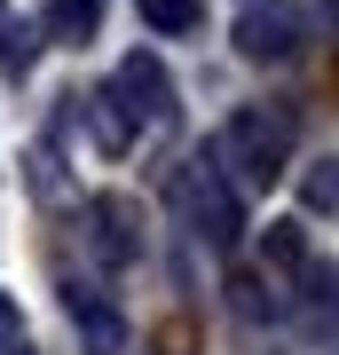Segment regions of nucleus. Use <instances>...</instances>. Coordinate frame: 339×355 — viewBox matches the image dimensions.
<instances>
[{"instance_id":"nucleus-13","label":"nucleus","mask_w":339,"mask_h":355,"mask_svg":"<svg viewBox=\"0 0 339 355\" xmlns=\"http://www.w3.org/2000/svg\"><path fill=\"white\" fill-rule=\"evenodd\" d=\"M16 331H24V316H16V300H8V292H0V347H8Z\"/></svg>"},{"instance_id":"nucleus-11","label":"nucleus","mask_w":339,"mask_h":355,"mask_svg":"<svg viewBox=\"0 0 339 355\" xmlns=\"http://www.w3.org/2000/svg\"><path fill=\"white\" fill-rule=\"evenodd\" d=\"M308 205H315V214H324V205H339V158H324V166L308 174Z\"/></svg>"},{"instance_id":"nucleus-1","label":"nucleus","mask_w":339,"mask_h":355,"mask_svg":"<svg viewBox=\"0 0 339 355\" xmlns=\"http://www.w3.org/2000/svg\"><path fill=\"white\" fill-rule=\"evenodd\" d=\"M214 166L237 190H277L284 166H292V119L284 111H237L214 135Z\"/></svg>"},{"instance_id":"nucleus-8","label":"nucleus","mask_w":339,"mask_h":355,"mask_svg":"<svg viewBox=\"0 0 339 355\" xmlns=\"http://www.w3.org/2000/svg\"><path fill=\"white\" fill-rule=\"evenodd\" d=\"M142 24H150V32H198L205 24V0H142Z\"/></svg>"},{"instance_id":"nucleus-6","label":"nucleus","mask_w":339,"mask_h":355,"mask_svg":"<svg viewBox=\"0 0 339 355\" xmlns=\"http://www.w3.org/2000/svg\"><path fill=\"white\" fill-rule=\"evenodd\" d=\"M71 316H79V340H87L95 355H119V347H126L119 308H103V300H87V292H71Z\"/></svg>"},{"instance_id":"nucleus-12","label":"nucleus","mask_w":339,"mask_h":355,"mask_svg":"<svg viewBox=\"0 0 339 355\" xmlns=\"http://www.w3.org/2000/svg\"><path fill=\"white\" fill-rule=\"evenodd\" d=\"M0 40H8V48H0V55H8V71H24V64H32V48H40V32H32V24H8Z\"/></svg>"},{"instance_id":"nucleus-2","label":"nucleus","mask_w":339,"mask_h":355,"mask_svg":"<svg viewBox=\"0 0 339 355\" xmlns=\"http://www.w3.org/2000/svg\"><path fill=\"white\" fill-rule=\"evenodd\" d=\"M182 205H189V221H198L205 245H237L245 237V190L221 166H189L182 174Z\"/></svg>"},{"instance_id":"nucleus-3","label":"nucleus","mask_w":339,"mask_h":355,"mask_svg":"<svg viewBox=\"0 0 339 355\" xmlns=\"http://www.w3.org/2000/svg\"><path fill=\"white\" fill-rule=\"evenodd\" d=\"M111 95L126 103V119H134V127H150V119H166V111H174V79H166V64H158V55H126V64H119V79H111Z\"/></svg>"},{"instance_id":"nucleus-7","label":"nucleus","mask_w":339,"mask_h":355,"mask_svg":"<svg viewBox=\"0 0 339 355\" xmlns=\"http://www.w3.org/2000/svg\"><path fill=\"white\" fill-rule=\"evenodd\" d=\"M95 24H103V0H55L48 8V32L63 40V48H87Z\"/></svg>"},{"instance_id":"nucleus-10","label":"nucleus","mask_w":339,"mask_h":355,"mask_svg":"<svg viewBox=\"0 0 339 355\" xmlns=\"http://www.w3.org/2000/svg\"><path fill=\"white\" fill-rule=\"evenodd\" d=\"M229 308H237V316H268L277 300L261 292V277H237V284H229Z\"/></svg>"},{"instance_id":"nucleus-9","label":"nucleus","mask_w":339,"mask_h":355,"mask_svg":"<svg viewBox=\"0 0 339 355\" xmlns=\"http://www.w3.org/2000/svg\"><path fill=\"white\" fill-rule=\"evenodd\" d=\"M261 253L277 261V268H308V245H300V229H292V221L268 229V237H261Z\"/></svg>"},{"instance_id":"nucleus-14","label":"nucleus","mask_w":339,"mask_h":355,"mask_svg":"<svg viewBox=\"0 0 339 355\" xmlns=\"http://www.w3.org/2000/svg\"><path fill=\"white\" fill-rule=\"evenodd\" d=\"M8 355H16V347H8Z\"/></svg>"},{"instance_id":"nucleus-4","label":"nucleus","mask_w":339,"mask_h":355,"mask_svg":"<svg viewBox=\"0 0 339 355\" xmlns=\"http://www.w3.org/2000/svg\"><path fill=\"white\" fill-rule=\"evenodd\" d=\"M229 40H237V55H252V64H284L292 40H300V24H292L284 8H268V0H261V8L237 16V32H229Z\"/></svg>"},{"instance_id":"nucleus-5","label":"nucleus","mask_w":339,"mask_h":355,"mask_svg":"<svg viewBox=\"0 0 339 355\" xmlns=\"http://www.w3.org/2000/svg\"><path fill=\"white\" fill-rule=\"evenodd\" d=\"M95 245L111 261H134L142 253V237H134V205L126 198H95Z\"/></svg>"}]
</instances>
